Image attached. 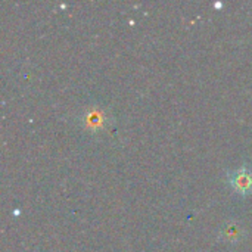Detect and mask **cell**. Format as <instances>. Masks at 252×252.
I'll return each mask as SVG.
<instances>
[{"instance_id":"cell-1","label":"cell","mask_w":252,"mask_h":252,"mask_svg":"<svg viewBox=\"0 0 252 252\" xmlns=\"http://www.w3.org/2000/svg\"><path fill=\"white\" fill-rule=\"evenodd\" d=\"M229 183L238 193L248 195L252 192V170L248 165H242L229 173Z\"/></svg>"},{"instance_id":"cell-2","label":"cell","mask_w":252,"mask_h":252,"mask_svg":"<svg viewBox=\"0 0 252 252\" xmlns=\"http://www.w3.org/2000/svg\"><path fill=\"white\" fill-rule=\"evenodd\" d=\"M81 126H84L86 128H89L90 131H97L100 128H103L108 123V117L106 112L99 108V106H89L80 117Z\"/></svg>"},{"instance_id":"cell-3","label":"cell","mask_w":252,"mask_h":252,"mask_svg":"<svg viewBox=\"0 0 252 252\" xmlns=\"http://www.w3.org/2000/svg\"><path fill=\"white\" fill-rule=\"evenodd\" d=\"M239 236V227L236 224H229L224 230V238L226 239H236Z\"/></svg>"}]
</instances>
